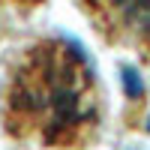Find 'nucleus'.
Instances as JSON below:
<instances>
[{
  "mask_svg": "<svg viewBox=\"0 0 150 150\" xmlns=\"http://www.w3.org/2000/svg\"><path fill=\"white\" fill-rule=\"evenodd\" d=\"M102 123V93L87 54L51 36L24 48L3 84V126L18 141L84 150Z\"/></svg>",
  "mask_w": 150,
  "mask_h": 150,
  "instance_id": "f257e3e1",
  "label": "nucleus"
},
{
  "mask_svg": "<svg viewBox=\"0 0 150 150\" xmlns=\"http://www.w3.org/2000/svg\"><path fill=\"white\" fill-rule=\"evenodd\" d=\"M81 12L111 45L132 48L150 63V3H84Z\"/></svg>",
  "mask_w": 150,
  "mask_h": 150,
  "instance_id": "f03ea898",
  "label": "nucleus"
}]
</instances>
